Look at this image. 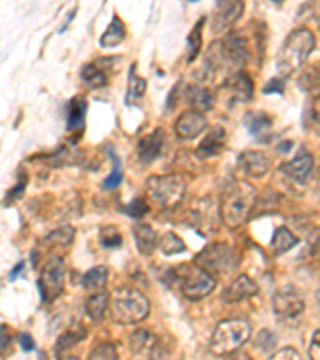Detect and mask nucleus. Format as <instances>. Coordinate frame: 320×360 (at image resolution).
I'll list each match as a JSON object with an SVG mask.
<instances>
[{
  "mask_svg": "<svg viewBox=\"0 0 320 360\" xmlns=\"http://www.w3.org/2000/svg\"><path fill=\"white\" fill-rule=\"evenodd\" d=\"M256 203V189L247 181L232 183L221 197V218L231 229H237L247 223Z\"/></svg>",
  "mask_w": 320,
  "mask_h": 360,
  "instance_id": "1",
  "label": "nucleus"
},
{
  "mask_svg": "<svg viewBox=\"0 0 320 360\" xmlns=\"http://www.w3.org/2000/svg\"><path fill=\"white\" fill-rule=\"evenodd\" d=\"M248 56L247 40L243 37L228 36L210 45L207 53V66L213 72L226 71L229 74L228 77H231L236 72H241V68L248 61Z\"/></svg>",
  "mask_w": 320,
  "mask_h": 360,
  "instance_id": "2",
  "label": "nucleus"
},
{
  "mask_svg": "<svg viewBox=\"0 0 320 360\" xmlns=\"http://www.w3.org/2000/svg\"><path fill=\"white\" fill-rule=\"evenodd\" d=\"M314 46H316V37H314L309 29H296L285 39L282 49L279 51V72L287 77V75H292L298 71L305 66L307 58L311 56Z\"/></svg>",
  "mask_w": 320,
  "mask_h": 360,
  "instance_id": "3",
  "label": "nucleus"
},
{
  "mask_svg": "<svg viewBox=\"0 0 320 360\" xmlns=\"http://www.w3.org/2000/svg\"><path fill=\"white\" fill-rule=\"evenodd\" d=\"M109 309L114 322L130 325L144 321L149 316L151 304L139 290L120 287L110 295Z\"/></svg>",
  "mask_w": 320,
  "mask_h": 360,
  "instance_id": "4",
  "label": "nucleus"
},
{
  "mask_svg": "<svg viewBox=\"0 0 320 360\" xmlns=\"http://www.w3.org/2000/svg\"><path fill=\"white\" fill-rule=\"evenodd\" d=\"M252 335V325L243 319H229L217 325L212 335L210 351L215 356H231Z\"/></svg>",
  "mask_w": 320,
  "mask_h": 360,
  "instance_id": "5",
  "label": "nucleus"
},
{
  "mask_svg": "<svg viewBox=\"0 0 320 360\" xmlns=\"http://www.w3.org/2000/svg\"><path fill=\"white\" fill-rule=\"evenodd\" d=\"M148 195L153 203L160 208H173L183 200L186 193V179L183 175L151 176L146 183Z\"/></svg>",
  "mask_w": 320,
  "mask_h": 360,
  "instance_id": "6",
  "label": "nucleus"
},
{
  "mask_svg": "<svg viewBox=\"0 0 320 360\" xmlns=\"http://www.w3.org/2000/svg\"><path fill=\"white\" fill-rule=\"evenodd\" d=\"M238 261L241 258H238L237 250L228 243H210L196 257V264L213 277L229 274L237 268Z\"/></svg>",
  "mask_w": 320,
  "mask_h": 360,
  "instance_id": "7",
  "label": "nucleus"
},
{
  "mask_svg": "<svg viewBox=\"0 0 320 360\" xmlns=\"http://www.w3.org/2000/svg\"><path fill=\"white\" fill-rule=\"evenodd\" d=\"M174 278H177L183 295L191 301L205 298L217 287L215 277L197 264L183 266V269L177 272V277Z\"/></svg>",
  "mask_w": 320,
  "mask_h": 360,
  "instance_id": "8",
  "label": "nucleus"
},
{
  "mask_svg": "<svg viewBox=\"0 0 320 360\" xmlns=\"http://www.w3.org/2000/svg\"><path fill=\"white\" fill-rule=\"evenodd\" d=\"M39 288L45 303H53L60 298L64 288V264L60 257H51L46 261L39 277Z\"/></svg>",
  "mask_w": 320,
  "mask_h": 360,
  "instance_id": "9",
  "label": "nucleus"
},
{
  "mask_svg": "<svg viewBox=\"0 0 320 360\" xmlns=\"http://www.w3.org/2000/svg\"><path fill=\"white\" fill-rule=\"evenodd\" d=\"M272 309L281 322L296 323L305 312V301L295 288L283 287L272 298Z\"/></svg>",
  "mask_w": 320,
  "mask_h": 360,
  "instance_id": "10",
  "label": "nucleus"
},
{
  "mask_svg": "<svg viewBox=\"0 0 320 360\" xmlns=\"http://www.w3.org/2000/svg\"><path fill=\"white\" fill-rule=\"evenodd\" d=\"M165 149H167L165 131L162 129H155L154 131H151L149 135L139 139L136 146V154H138V159L141 160L143 164H151V162L162 158V154L165 153Z\"/></svg>",
  "mask_w": 320,
  "mask_h": 360,
  "instance_id": "11",
  "label": "nucleus"
},
{
  "mask_svg": "<svg viewBox=\"0 0 320 360\" xmlns=\"http://www.w3.org/2000/svg\"><path fill=\"white\" fill-rule=\"evenodd\" d=\"M245 5L243 2H236V0H229V2H218L217 8H215V15L212 18V31L221 32L224 29L234 26L236 22L241 20Z\"/></svg>",
  "mask_w": 320,
  "mask_h": 360,
  "instance_id": "12",
  "label": "nucleus"
},
{
  "mask_svg": "<svg viewBox=\"0 0 320 360\" xmlns=\"http://www.w3.org/2000/svg\"><path fill=\"white\" fill-rule=\"evenodd\" d=\"M207 129L205 115L199 111H186L179 115L177 124H174V133L181 139H194Z\"/></svg>",
  "mask_w": 320,
  "mask_h": 360,
  "instance_id": "13",
  "label": "nucleus"
},
{
  "mask_svg": "<svg viewBox=\"0 0 320 360\" xmlns=\"http://www.w3.org/2000/svg\"><path fill=\"white\" fill-rule=\"evenodd\" d=\"M238 167L248 176L260 178L269 172L271 159L264 153H260V150H245L238 158Z\"/></svg>",
  "mask_w": 320,
  "mask_h": 360,
  "instance_id": "14",
  "label": "nucleus"
},
{
  "mask_svg": "<svg viewBox=\"0 0 320 360\" xmlns=\"http://www.w3.org/2000/svg\"><path fill=\"white\" fill-rule=\"evenodd\" d=\"M256 293H258V285L253 278L248 276H238L223 292V300L226 303H238V301L252 298Z\"/></svg>",
  "mask_w": 320,
  "mask_h": 360,
  "instance_id": "15",
  "label": "nucleus"
},
{
  "mask_svg": "<svg viewBox=\"0 0 320 360\" xmlns=\"http://www.w3.org/2000/svg\"><path fill=\"white\" fill-rule=\"evenodd\" d=\"M226 130L223 127H215L208 135L202 139L199 148L196 149V154L199 159H208L218 155L226 146Z\"/></svg>",
  "mask_w": 320,
  "mask_h": 360,
  "instance_id": "16",
  "label": "nucleus"
},
{
  "mask_svg": "<svg viewBox=\"0 0 320 360\" xmlns=\"http://www.w3.org/2000/svg\"><path fill=\"white\" fill-rule=\"evenodd\" d=\"M133 237H135L138 252L149 257L154 253V250L159 247V239H157L155 231L149 224L138 223L133 226Z\"/></svg>",
  "mask_w": 320,
  "mask_h": 360,
  "instance_id": "17",
  "label": "nucleus"
},
{
  "mask_svg": "<svg viewBox=\"0 0 320 360\" xmlns=\"http://www.w3.org/2000/svg\"><path fill=\"white\" fill-rule=\"evenodd\" d=\"M314 160L309 154H300L298 158H295L293 160L287 162L281 167V170L285 173V175L296 179V181H305V179L309 176V173L312 170Z\"/></svg>",
  "mask_w": 320,
  "mask_h": 360,
  "instance_id": "18",
  "label": "nucleus"
},
{
  "mask_svg": "<svg viewBox=\"0 0 320 360\" xmlns=\"http://www.w3.org/2000/svg\"><path fill=\"white\" fill-rule=\"evenodd\" d=\"M186 98H188L191 106L194 108V111L199 112L210 111L215 101L213 93L200 85H189L188 91H186Z\"/></svg>",
  "mask_w": 320,
  "mask_h": 360,
  "instance_id": "19",
  "label": "nucleus"
},
{
  "mask_svg": "<svg viewBox=\"0 0 320 360\" xmlns=\"http://www.w3.org/2000/svg\"><path fill=\"white\" fill-rule=\"evenodd\" d=\"M85 114H87V101L84 98H74L68 106V130L82 131L85 127Z\"/></svg>",
  "mask_w": 320,
  "mask_h": 360,
  "instance_id": "20",
  "label": "nucleus"
},
{
  "mask_svg": "<svg viewBox=\"0 0 320 360\" xmlns=\"http://www.w3.org/2000/svg\"><path fill=\"white\" fill-rule=\"evenodd\" d=\"M125 25L119 16H114L113 21L109 22V26L100 39V45L103 49H114V46L120 45L125 40Z\"/></svg>",
  "mask_w": 320,
  "mask_h": 360,
  "instance_id": "21",
  "label": "nucleus"
},
{
  "mask_svg": "<svg viewBox=\"0 0 320 360\" xmlns=\"http://www.w3.org/2000/svg\"><path fill=\"white\" fill-rule=\"evenodd\" d=\"M224 86L231 91H234L238 98H242V100H250L253 95V82L243 71L236 72L234 75L226 79Z\"/></svg>",
  "mask_w": 320,
  "mask_h": 360,
  "instance_id": "22",
  "label": "nucleus"
},
{
  "mask_svg": "<svg viewBox=\"0 0 320 360\" xmlns=\"http://www.w3.org/2000/svg\"><path fill=\"white\" fill-rule=\"evenodd\" d=\"M148 89V82L143 77H139L136 74V68L135 65L130 69V75H128V86H127V96H125V103L127 106H133L136 101L141 100L146 93Z\"/></svg>",
  "mask_w": 320,
  "mask_h": 360,
  "instance_id": "23",
  "label": "nucleus"
},
{
  "mask_svg": "<svg viewBox=\"0 0 320 360\" xmlns=\"http://www.w3.org/2000/svg\"><path fill=\"white\" fill-rule=\"evenodd\" d=\"M110 303V296L106 292H96L95 295H91L85 303V311L87 314L90 316L93 321H101L106 314L108 307Z\"/></svg>",
  "mask_w": 320,
  "mask_h": 360,
  "instance_id": "24",
  "label": "nucleus"
},
{
  "mask_svg": "<svg viewBox=\"0 0 320 360\" xmlns=\"http://www.w3.org/2000/svg\"><path fill=\"white\" fill-rule=\"evenodd\" d=\"M248 131L250 135H253L260 139H266L271 135V127L272 122L263 112H256V114H250L248 115Z\"/></svg>",
  "mask_w": 320,
  "mask_h": 360,
  "instance_id": "25",
  "label": "nucleus"
},
{
  "mask_svg": "<svg viewBox=\"0 0 320 360\" xmlns=\"http://www.w3.org/2000/svg\"><path fill=\"white\" fill-rule=\"evenodd\" d=\"M109 272L104 266H96V268L89 269L82 277V285L87 290H96L100 292L104 287H106Z\"/></svg>",
  "mask_w": 320,
  "mask_h": 360,
  "instance_id": "26",
  "label": "nucleus"
},
{
  "mask_svg": "<svg viewBox=\"0 0 320 360\" xmlns=\"http://www.w3.org/2000/svg\"><path fill=\"white\" fill-rule=\"evenodd\" d=\"M80 75H82L84 82L91 89H101V86L108 85V75L98 65H91V63L85 65L80 71Z\"/></svg>",
  "mask_w": 320,
  "mask_h": 360,
  "instance_id": "27",
  "label": "nucleus"
},
{
  "mask_svg": "<svg viewBox=\"0 0 320 360\" xmlns=\"http://www.w3.org/2000/svg\"><path fill=\"white\" fill-rule=\"evenodd\" d=\"M296 243H298V237L293 232H290L287 228H279L272 237V248H274L276 255H282L288 250H292Z\"/></svg>",
  "mask_w": 320,
  "mask_h": 360,
  "instance_id": "28",
  "label": "nucleus"
},
{
  "mask_svg": "<svg viewBox=\"0 0 320 360\" xmlns=\"http://www.w3.org/2000/svg\"><path fill=\"white\" fill-rule=\"evenodd\" d=\"M85 338V330L82 327H77V328H71L68 330V332H64L60 338H58L56 342V352L61 354L64 351H68L69 347H72L77 345L80 340Z\"/></svg>",
  "mask_w": 320,
  "mask_h": 360,
  "instance_id": "29",
  "label": "nucleus"
},
{
  "mask_svg": "<svg viewBox=\"0 0 320 360\" xmlns=\"http://www.w3.org/2000/svg\"><path fill=\"white\" fill-rule=\"evenodd\" d=\"M159 247L164 255H177L186 250L184 242L179 239L177 234H173V232H165V234L160 237Z\"/></svg>",
  "mask_w": 320,
  "mask_h": 360,
  "instance_id": "30",
  "label": "nucleus"
},
{
  "mask_svg": "<svg viewBox=\"0 0 320 360\" xmlns=\"http://www.w3.org/2000/svg\"><path fill=\"white\" fill-rule=\"evenodd\" d=\"M203 21H205V18H202L197 25L194 26V29H192V32L189 34L188 37V60L192 61L194 58L197 56V53L200 51V45H202V25Z\"/></svg>",
  "mask_w": 320,
  "mask_h": 360,
  "instance_id": "31",
  "label": "nucleus"
},
{
  "mask_svg": "<svg viewBox=\"0 0 320 360\" xmlns=\"http://www.w3.org/2000/svg\"><path fill=\"white\" fill-rule=\"evenodd\" d=\"M100 243L104 248H117L122 245V236L114 226H106L101 229Z\"/></svg>",
  "mask_w": 320,
  "mask_h": 360,
  "instance_id": "32",
  "label": "nucleus"
},
{
  "mask_svg": "<svg viewBox=\"0 0 320 360\" xmlns=\"http://www.w3.org/2000/svg\"><path fill=\"white\" fill-rule=\"evenodd\" d=\"M110 159H113V172H110V175L104 179V188L106 189H115L119 188L120 183H122V178H124V173H122V164H120V159L115 155L114 153L110 154Z\"/></svg>",
  "mask_w": 320,
  "mask_h": 360,
  "instance_id": "33",
  "label": "nucleus"
},
{
  "mask_svg": "<svg viewBox=\"0 0 320 360\" xmlns=\"http://www.w3.org/2000/svg\"><path fill=\"white\" fill-rule=\"evenodd\" d=\"M89 360H119L117 351L110 342H103L91 351Z\"/></svg>",
  "mask_w": 320,
  "mask_h": 360,
  "instance_id": "34",
  "label": "nucleus"
},
{
  "mask_svg": "<svg viewBox=\"0 0 320 360\" xmlns=\"http://www.w3.org/2000/svg\"><path fill=\"white\" fill-rule=\"evenodd\" d=\"M72 237L74 228H71V226H64V228L51 232V234L46 237V240L53 242L55 245H69V243L72 242Z\"/></svg>",
  "mask_w": 320,
  "mask_h": 360,
  "instance_id": "35",
  "label": "nucleus"
},
{
  "mask_svg": "<svg viewBox=\"0 0 320 360\" xmlns=\"http://www.w3.org/2000/svg\"><path fill=\"white\" fill-rule=\"evenodd\" d=\"M255 342H256V346L260 347V349H263V351L267 352V351L274 349L276 345H277V338L269 332V330H261V332L256 335Z\"/></svg>",
  "mask_w": 320,
  "mask_h": 360,
  "instance_id": "36",
  "label": "nucleus"
},
{
  "mask_svg": "<svg viewBox=\"0 0 320 360\" xmlns=\"http://www.w3.org/2000/svg\"><path fill=\"white\" fill-rule=\"evenodd\" d=\"M125 212L133 218H141L148 212V203L143 199H135L125 207Z\"/></svg>",
  "mask_w": 320,
  "mask_h": 360,
  "instance_id": "37",
  "label": "nucleus"
},
{
  "mask_svg": "<svg viewBox=\"0 0 320 360\" xmlns=\"http://www.w3.org/2000/svg\"><path fill=\"white\" fill-rule=\"evenodd\" d=\"M269 360H302V359L300 356V352L293 349V347H283V349L272 354Z\"/></svg>",
  "mask_w": 320,
  "mask_h": 360,
  "instance_id": "38",
  "label": "nucleus"
},
{
  "mask_svg": "<svg viewBox=\"0 0 320 360\" xmlns=\"http://www.w3.org/2000/svg\"><path fill=\"white\" fill-rule=\"evenodd\" d=\"M283 90H285L283 79H279V77L276 79L274 77L266 84V86L263 89V93H264V95H272V93H279V95H282Z\"/></svg>",
  "mask_w": 320,
  "mask_h": 360,
  "instance_id": "39",
  "label": "nucleus"
},
{
  "mask_svg": "<svg viewBox=\"0 0 320 360\" xmlns=\"http://www.w3.org/2000/svg\"><path fill=\"white\" fill-rule=\"evenodd\" d=\"M309 359L320 360V328L312 335L311 346H309Z\"/></svg>",
  "mask_w": 320,
  "mask_h": 360,
  "instance_id": "40",
  "label": "nucleus"
},
{
  "mask_svg": "<svg viewBox=\"0 0 320 360\" xmlns=\"http://www.w3.org/2000/svg\"><path fill=\"white\" fill-rule=\"evenodd\" d=\"M18 341H20V346L23 347V351H32L34 349V340L27 333H21L18 336Z\"/></svg>",
  "mask_w": 320,
  "mask_h": 360,
  "instance_id": "41",
  "label": "nucleus"
},
{
  "mask_svg": "<svg viewBox=\"0 0 320 360\" xmlns=\"http://www.w3.org/2000/svg\"><path fill=\"white\" fill-rule=\"evenodd\" d=\"M228 360H253V359L243 352H234V354H231Z\"/></svg>",
  "mask_w": 320,
  "mask_h": 360,
  "instance_id": "42",
  "label": "nucleus"
},
{
  "mask_svg": "<svg viewBox=\"0 0 320 360\" xmlns=\"http://www.w3.org/2000/svg\"><path fill=\"white\" fill-rule=\"evenodd\" d=\"M8 346V332H7V327L2 325V351L7 349Z\"/></svg>",
  "mask_w": 320,
  "mask_h": 360,
  "instance_id": "43",
  "label": "nucleus"
},
{
  "mask_svg": "<svg viewBox=\"0 0 320 360\" xmlns=\"http://www.w3.org/2000/svg\"><path fill=\"white\" fill-rule=\"evenodd\" d=\"M312 255L316 257L319 261H320V237L316 240V243H314L312 247Z\"/></svg>",
  "mask_w": 320,
  "mask_h": 360,
  "instance_id": "44",
  "label": "nucleus"
},
{
  "mask_svg": "<svg viewBox=\"0 0 320 360\" xmlns=\"http://www.w3.org/2000/svg\"><path fill=\"white\" fill-rule=\"evenodd\" d=\"M316 300H317V303H319V306H320V285H319L317 290H316Z\"/></svg>",
  "mask_w": 320,
  "mask_h": 360,
  "instance_id": "45",
  "label": "nucleus"
},
{
  "mask_svg": "<svg viewBox=\"0 0 320 360\" xmlns=\"http://www.w3.org/2000/svg\"><path fill=\"white\" fill-rule=\"evenodd\" d=\"M60 360H80L79 357H74V356H68V357H63Z\"/></svg>",
  "mask_w": 320,
  "mask_h": 360,
  "instance_id": "46",
  "label": "nucleus"
}]
</instances>
